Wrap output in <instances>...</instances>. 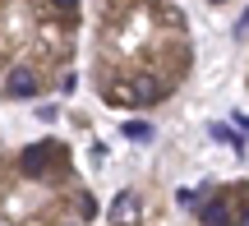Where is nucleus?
Here are the masks:
<instances>
[{
  "instance_id": "f257e3e1",
  "label": "nucleus",
  "mask_w": 249,
  "mask_h": 226,
  "mask_svg": "<svg viewBox=\"0 0 249 226\" xmlns=\"http://www.w3.org/2000/svg\"><path fill=\"white\" fill-rule=\"evenodd\" d=\"M107 217L116 222V226H134V222L143 217V203H139V194H134V190H120L116 199H111V212H107Z\"/></svg>"
},
{
  "instance_id": "f03ea898",
  "label": "nucleus",
  "mask_w": 249,
  "mask_h": 226,
  "mask_svg": "<svg viewBox=\"0 0 249 226\" xmlns=\"http://www.w3.org/2000/svg\"><path fill=\"white\" fill-rule=\"evenodd\" d=\"M51 157H55V148H51V143H33V148H23L18 166H23V175H42L46 166H51Z\"/></svg>"
},
{
  "instance_id": "7ed1b4c3",
  "label": "nucleus",
  "mask_w": 249,
  "mask_h": 226,
  "mask_svg": "<svg viewBox=\"0 0 249 226\" xmlns=\"http://www.w3.org/2000/svg\"><path fill=\"white\" fill-rule=\"evenodd\" d=\"M5 92H9V97H33V92H37L33 70H14V74H9V83H5Z\"/></svg>"
},
{
  "instance_id": "20e7f679",
  "label": "nucleus",
  "mask_w": 249,
  "mask_h": 226,
  "mask_svg": "<svg viewBox=\"0 0 249 226\" xmlns=\"http://www.w3.org/2000/svg\"><path fill=\"white\" fill-rule=\"evenodd\" d=\"M203 226H231V208H226L222 199L208 203V208H203Z\"/></svg>"
},
{
  "instance_id": "39448f33",
  "label": "nucleus",
  "mask_w": 249,
  "mask_h": 226,
  "mask_svg": "<svg viewBox=\"0 0 249 226\" xmlns=\"http://www.w3.org/2000/svg\"><path fill=\"white\" fill-rule=\"evenodd\" d=\"M124 134L139 139V143H148V139H152V125H143V120H129V125H124Z\"/></svg>"
},
{
  "instance_id": "423d86ee",
  "label": "nucleus",
  "mask_w": 249,
  "mask_h": 226,
  "mask_svg": "<svg viewBox=\"0 0 249 226\" xmlns=\"http://www.w3.org/2000/svg\"><path fill=\"white\" fill-rule=\"evenodd\" d=\"M235 33H249V9L240 14V23H235Z\"/></svg>"
},
{
  "instance_id": "0eeeda50",
  "label": "nucleus",
  "mask_w": 249,
  "mask_h": 226,
  "mask_svg": "<svg viewBox=\"0 0 249 226\" xmlns=\"http://www.w3.org/2000/svg\"><path fill=\"white\" fill-rule=\"evenodd\" d=\"M231 226H249V208H245V212H240V217H235Z\"/></svg>"
},
{
  "instance_id": "6e6552de",
  "label": "nucleus",
  "mask_w": 249,
  "mask_h": 226,
  "mask_svg": "<svg viewBox=\"0 0 249 226\" xmlns=\"http://www.w3.org/2000/svg\"><path fill=\"white\" fill-rule=\"evenodd\" d=\"M231 120H235V125H240V129H249V120H245V116H231Z\"/></svg>"
},
{
  "instance_id": "1a4fd4ad",
  "label": "nucleus",
  "mask_w": 249,
  "mask_h": 226,
  "mask_svg": "<svg viewBox=\"0 0 249 226\" xmlns=\"http://www.w3.org/2000/svg\"><path fill=\"white\" fill-rule=\"evenodd\" d=\"M55 5H60V9H74V0H55Z\"/></svg>"
}]
</instances>
